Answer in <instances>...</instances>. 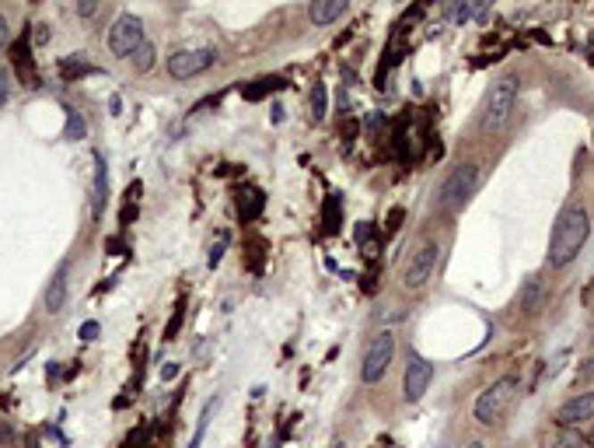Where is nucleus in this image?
<instances>
[{"label":"nucleus","mask_w":594,"mask_h":448,"mask_svg":"<svg viewBox=\"0 0 594 448\" xmlns=\"http://www.w3.org/2000/svg\"><path fill=\"white\" fill-rule=\"evenodd\" d=\"M591 239V217L584 207H566L553 224V235H549V266L563 270L566 263L577 259V252L588 245Z\"/></svg>","instance_id":"1"},{"label":"nucleus","mask_w":594,"mask_h":448,"mask_svg":"<svg viewBox=\"0 0 594 448\" xmlns=\"http://www.w3.org/2000/svg\"><path fill=\"white\" fill-rule=\"evenodd\" d=\"M517 88H521L517 78L507 74V78H500V81L486 91L482 109H479V126H482V133H497V130L507 126V120H511V113H515V106H517Z\"/></svg>","instance_id":"2"},{"label":"nucleus","mask_w":594,"mask_h":448,"mask_svg":"<svg viewBox=\"0 0 594 448\" xmlns=\"http://www.w3.org/2000/svg\"><path fill=\"white\" fill-rule=\"evenodd\" d=\"M475 186H479V165H458V168H451V175L440 182V207L448 210V214H458V210H465V204L473 200Z\"/></svg>","instance_id":"3"},{"label":"nucleus","mask_w":594,"mask_h":448,"mask_svg":"<svg viewBox=\"0 0 594 448\" xmlns=\"http://www.w3.org/2000/svg\"><path fill=\"white\" fill-rule=\"evenodd\" d=\"M515 389H517L515 375H504V378H497L493 385H486V389L479 393V400H475V420H479V424H497V420L504 417V410L511 407Z\"/></svg>","instance_id":"4"},{"label":"nucleus","mask_w":594,"mask_h":448,"mask_svg":"<svg viewBox=\"0 0 594 448\" xmlns=\"http://www.w3.org/2000/svg\"><path fill=\"white\" fill-rule=\"evenodd\" d=\"M392 358H396V336H392L389 329H381V333L367 343V351H364L360 378H364L367 385L381 382V378H385V371H389V365H392Z\"/></svg>","instance_id":"5"},{"label":"nucleus","mask_w":594,"mask_h":448,"mask_svg":"<svg viewBox=\"0 0 594 448\" xmlns=\"http://www.w3.org/2000/svg\"><path fill=\"white\" fill-rule=\"evenodd\" d=\"M213 63H217V49H210V46H203V49H179V53L168 56V74L175 81H189V78H197L203 71H210Z\"/></svg>","instance_id":"6"},{"label":"nucleus","mask_w":594,"mask_h":448,"mask_svg":"<svg viewBox=\"0 0 594 448\" xmlns=\"http://www.w3.org/2000/svg\"><path fill=\"white\" fill-rule=\"evenodd\" d=\"M437 256H440V245H437V242H423V245H420V249H416V252L406 259V266H402V284L409 287V291H420V287L434 277Z\"/></svg>","instance_id":"7"},{"label":"nucleus","mask_w":594,"mask_h":448,"mask_svg":"<svg viewBox=\"0 0 594 448\" xmlns=\"http://www.w3.org/2000/svg\"><path fill=\"white\" fill-rule=\"evenodd\" d=\"M140 46H144V21L137 14H119L116 21H113V29H109V49L116 56L130 60Z\"/></svg>","instance_id":"8"},{"label":"nucleus","mask_w":594,"mask_h":448,"mask_svg":"<svg viewBox=\"0 0 594 448\" xmlns=\"http://www.w3.org/2000/svg\"><path fill=\"white\" fill-rule=\"evenodd\" d=\"M431 382H434V365L423 361L420 354H413L409 365H406V375H402V396H406V403H420L423 393L431 389Z\"/></svg>","instance_id":"9"},{"label":"nucleus","mask_w":594,"mask_h":448,"mask_svg":"<svg viewBox=\"0 0 594 448\" xmlns=\"http://www.w3.org/2000/svg\"><path fill=\"white\" fill-rule=\"evenodd\" d=\"M67 291H71V263L63 259V263L56 266V274L49 277L46 291H42V305H46L49 316H56V312L67 305Z\"/></svg>","instance_id":"10"},{"label":"nucleus","mask_w":594,"mask_h":448,"mask_svg":"<svg viewBox=\"0 0 594 448\" xmlns=\"http://www.w3.org/2000/svg\"><path fill=\"white\" fill-rule=\"evenodd\" d=\"M556 420H559L563 427H577V424L594 420V393H581V396L566 400V403L559 407V413H556Z\"/></svg>","instance_id":"11"},{"label":"nucleus","mask_w":594,"mask_h":448,"mask_svg":"<svg viewBox=\"0 0 594 448\" xmlns=\"http://www.w3.org/2000/svg\"><path fill=\"white\" fill-rule=\"evenodd\" d=\"M347 11H350L347 0H315V4L308 7V18H312V25H332V21H339Z\"/></svg>","instance_id":"12"},{"label":"nucleus","mask_w":594,"mask_h":448,"mask_svg":"<svg viewBox=\"0 0 594 448\" xmlns=\"http://www.w3.org/2000/svg\"><path fill=\"white\" fill-rule=\"evenodd\" d=\"M542 305H546V284L531 274V277L524 281V287H521V312H524V316H535Z\"/></svg>","instance_id":"13"},{"label":"nucleus","mask_w":594,"mask_h":448,"mask_svg":"<svg viewBox=\"0 0 594 448\" xmlns=\"http://www.w3.org/2000/svg\"><path fill=\"white\" fill-rule=\"evenodd\" d=\"M95 210H102L105 207V197H109V168H105V158L98 155L95 158Z\"/></svg>","instance_id":"14"},{"label":"nucleus","mask_w":594,"mask_h":448,"mask_svg":"<svg viewBox=\"0 0 594 448\" xmlns=\"http://www.w3.org/2000/svg\"><path fill=\"white\" fill-rule=\"evenodd\" d=\"M325 113H329V88L318 81L315 88H312V120L322 123L325 120Z\"/></svg>","instance_id":"15"},{"label":"nucleus","mask_w":594,"mask_h":448,"mask_svg":"<svg viewBox=\"0 0 594 448\" xmlns=\"http://www.w3.org/2000/svg\"><path fill=\"white\" fill-rule=\"evenodd\" d=\"M217 403H221V400L213 396V400H210V403L203 407V413H199V424H197V435H193V442H189V448H199V445H203V438H206V427H210V417L217 413Z\"/></svg>","instance_id":"16"},{"label":"nucleus","mask_w":594,"mask_h":448,"mask_svg":"<svg viewBox=\"0 0 594 448\" xmlns=\"http://www.w3.org/2000/svg\"><path fill=\"white\" fill-rule=\"evenodd\" d=\"M451 18H455L458 25H465V21H473V18H486V7H482V4H458V7L451 11Z\"/></svg>","instance_id":"17"},{"label":"nucleus","mask_w":594,"mask_h":448,"mask_svg":"<svg viewBox=\"0 0 594 448\" xmlns=\"http://www.w3.org/2000/svg\"><path fill=\"white\" fill-rule=\"evenodd\" d=\"M130 60H133V67H137V71H147V67L155 63V46H151V42H144V46H140Z\"/></svg>","instance_id":"18"},{"label":"nucleus","mask_w":594,"mask_h":448,"mask_svg":"<svg viewBox=\"0 0 594 448\" xmlns=\"http://www.w3.org/2000/svg\"><path fill=\"white\" fill-rule=\"evenodd\" d=\"M224 249H228V235H221L217 245H210V256H206V263L210 266H221V259H224Z\"/></svg>","instance_id":"19"},{"label":"nucleus","mask_w":594,"mask_h":448,"mask_svg":"<svg viewBox=\"0 0 594 448\" xmlns=\"http://www.w3.org/2000/svg\"><path fill=\"white\" fill-rule=\"evenodd\" d=\"M553 448H584V442L577 438V435H570V431H563V435H556Z\"/></svg>","instance_id":"20"},{"label":"nucleus","mask_w":594,"mask_h":448,"mask_svg":"<svg viewBox=\"0 0 594 448\" xmlns=\"http://www.w3.org/2000/svg\"><path fill=\"white\" fill-rule=\"evenodd\" d=\"M7 95H11V78H7V71H0V109H4Z\"/></svg>","instance_id":"21"},{"label":"nucleus","mask_w":594,"mask_h":448,"mask_svg":"<svg viewBox=\"0 0 594 448\" xmlns=\"http://www.w3.org/2000/svg\"><path fill=\"white\" fill-rule=\"evenodd\" d=\"M95 333H98V323H84V326H80V336H84V340H95Z\"/></svg>","instance_id":"22"},{"label":"nucleus","mask_w":594,"mask_h":448,"mask_svg":"<svg viewBox=\"0 0 594 448\" xmlns=\"http://www.w3.org/2000/svg\"><path fill=\"white\" fill-rule=\"evenodd\" d=\"M80 133H84V123L78 116H71V137H80Z\"/></svg>","instance_id":"23"},{"label":"nucleus","mask_w":594,"mask_h":448,"mask_svg":"<svg viewBox=\"0 0 594 448\" xmlns=\"http://www.w3.org/2000/svg\"><path fill=\"white\" fill-rule=\"evenodd\" d=\"M4 42H7V18L0 14V49H4Z\"/></svg>","instance_id":"24"},{"label":"nucleus","mask_w":594,"mask_h":448,"mask_svg":"<svg viewBox=\"0 0 594 448\" xmlns=\"http://www.w3.org/2000/svg\"><path fill=\"white\" fill-rule=\"evenodd\" d=\"M98 11V4H78V14H95Z\"/></svg>","instance_id":"25"},{"label":"nucleus","mask_w":594,"mask_h":448,"mask_svg":"<svg viewBox=\"0 0 594 448\" xmlns=\"http://www.w3.org/2000/svg\"><path fill=\"white\" fill-rule=\"evenodd\" d=\"M465 448H486V445H482V442H473V445H465Z\"/></svg>","instance_id":"26"}]
</instances>
